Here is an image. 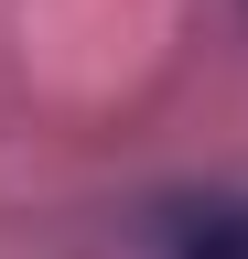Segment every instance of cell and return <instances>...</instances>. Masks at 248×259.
Instances as JSON below:
<instances>
[{
  "label": "cell",
  "mask_w": 248,
  "mask_h": 259,
  "mask_svg": "<svg viewBox=\"0 0 248 259\" xmlns=\"http://www.w3.org/2000/svg\"><path fill=\"white\" fill-rule=\"evenodd\" d=\"M173 259H248V205H194L173 227Z\"/></svg>",
  "instance_id": "obj_1"
}]
</instances>
